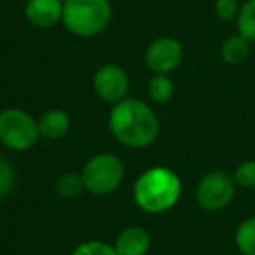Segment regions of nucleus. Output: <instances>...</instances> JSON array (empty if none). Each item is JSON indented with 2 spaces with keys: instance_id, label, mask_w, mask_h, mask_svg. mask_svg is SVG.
<instances>
[{
  "instance_id": "obj_20",
  "label": "nucleus",
  "mask_w": 255,
  "mask_h": 255,
  "mask_svg": "<svg viewBox=\"0 0 255 255\" xmlns=\"http://www.w3.org/2000/svg\"><path fill=\"white\" fill-rule=\"evenodd\" d=\"M240 2L238 0H215L213 11L215 16L222 21H236L238 12H240Z\"/></svg>"
},
{
  "instance_id": "obj_18",
  "label": "nucleus",
  "mask_w": 255,
  "mask_h": 255,
  "mask_svg": "<svg viewBox=\"0 0 255 255\" xmlns=\"http://www.w3.org/2000/svg\"><path fill=\"white\" fill-rule=\"evenodd\" d=\"M72 255H117L114 245L100 240H89L82 241L74 248Z\"/></svg>"
},
{
  "instance_id": "obj_4",
  "label": "nucleus",
  "mask_w": 255,
  "mask_h": 255,
  "mask_svg": "<svg viewBox=\"0 0 255 255\" xmlns=\"http://www.w3.org/2000/svg\"><path fill=\"white\" fill-rule=\"evenodd\" d=\"M39 121L18 107L0 110V143L16 152L28 150L39 142Z\"/></svg>"
},
{
  "instance_id": "obj_19",
  "label": "nucleus",
  "mask_w": 255,
  "mask_h": 255,
  "mask_svg": "<svg viewBox=\"0 0 255 255\" xmlns=\"http://www.w3.org/2000/svg\"><path fill=\"white\" fill-rule=\"evenodd\" d=\"M16 182V171L11 161L0 156V199L7 198L11 194Z\"/></svg>"
},
{
  "instance_id": "obj_12",
  "label": "nucleus",
  "mask_w": 255,
  "mask_h": 255,
  "mask_svg": "<svg viewBox=\"0 0 255 255\" xmlns=\"http://www.w3.org/2000/svg\"><path fill=\"white\" fill-rule=\"evenodd\" d=\"M252 54V42L245 39L243 35L236 33V35L227 37L220 46V58L224 63L227 65H241L250 58Z\"/></svg>"
},
{
  "instance_id": "obj_1",
  "label": "nucleus",
  "mask_w": 255,
  "mask_h": 255,
  "mask_svg": "<svg viewBox=\"0 0 255 255\" xmlns=\"http://www.w3.org/2000/svg\"><path fill=\"white\" fill-rule=\"evenodd\" d=\"M109 129L121 145L145 149L159 136V119L149 103L136 98H124L110 110Z\"/></svg>"
},
{
  "instance_id": "obj_6",
  "label": "nucleus",
  "mask_w": 255,
  "mask_h": 255,
  "mask_svg": "<svg viewBox=\"0 0 255 255\" xmlns=\"http://www.w3.org/2000/svg\"><path fill=\"white\" fill-rule=\"evenodd\" d=\"M236 184L224 170L208 171L196 185V201L206 212H220L234 198Z\"/></svg>"
},
{
  "instance_id": "obj_11",
  "label": "nucleus",
  "mask_w": 255,
  "mask_h": 255,
  "mask_svg": "<svg viewBox=\"0 0 255 255\" xmlns=\"http://www.w3.org/2000/svg\"><path fill=\"white\" fill-rule=\"evenodd\" d=\"M39 131L42 138L60 140L70 129V117L61 109H49L39 117Z\"/></svg>"
},
{
  "instance_id": "obj_14",
  "label": "nucleus",
  "mask_w": 255,
  "mask_h": 255,
  "mask_svg": "<svg viewBox=\"0 0 255 255\" xmlns=\"http://www.w3.org/2000/svg\"><path fill=\"white\" fill-rule=\"evenodd\" d=\"M234 243L241 255H255V215L240 222L234 233Z\"/></svg>"
},
{
  "instance_id": "obj_15",
  "label": "nucleus",
  "mask_w": 255,
  "mask_h": 255,
  "mask_svg": "<svg viewBox=\"0 0 255 255\" xmlns=\"http://www.w3.org/2000/svg\"><path fill=\"white\" fill-rule=\"evenodd\" d=\"M56 189V194L63 199H75L86 191L84 180H82L81 173H75V171H67V173L60 175V178L54 184Z\"/></svg>"
},
{
  "instance_id": "obj_5",
  "label": "nucleus",
  "mask_w": 255,
  "mask_h": 255,
  "mask_svg": "<svg viewBox=\"0 0 255 255\" xmlns=\"http://www.w3.org/2000/svg\"><path fill=\"white\" fill-rule=\"evenodd\" d=\"M86 191L96 196H105L119 189L124 180V163L110 152L89 157L81 171Z\"/></svg>"
},
{
  "instance_id": "obj_17",
  "label": "nucleus",
  "mask_w": 255,
  "mask_h": 255,
  "mask_svg": "<svg viewBox=\"0 0 255 255\" xmlns=\"http://www.w3.org/2000/svg\"><path fill=\"white\" fill-rule=\"evenodd\" d=\"M233 180L236 187L255 191V159H247L238 164L233 171Z\"/></svg>"
},
{
  "instance_id": "obj_10",
  "label": "nucleus",
  "mask_w": 255,
  "mask_h": 255,
  "mask_svg": "<svg viewBox=\"0 0 255 255\" xmlns=\"http://www.w3.org/2000/svg\"><path fill=\"white\" fill-rule=\"evenodd\" d=\"M152 238L149 231L140 226H129L117 234L114 241L117 255H145L150 248Z\"/></svg>"
},
{
  "instance_id": "obj_8",
  "label": "nucleus",
  "mask_w": 255,
  "mask_h": 255,
  "mask_svg": "<svg viewBox=\"0 0 255 255\" xmlns=\"http://www.w3.org/2000/svg\"><path fill=\"white\" fill-rule=\"evenodd\" d=\"M93 89L102 102L116 105L126 98L129 89V77L123 67L116 63H107L100 67L93 75Z\"/></svg>"
},
{
  "instance_id": "obj_3",
  "label": "nucleus",
  "mask_w": 255,
  "mask_h": 255,
  "mask_svg": "<svg viewBox=\"0 0 255 255\" xmlns=\"http://www.w3.org/2000/svg\"><path fill=\"white\" fill-rule=\"evenodd\" d=\"M112 19L109 0H65L63 26L75 37L89 39L100 35Z\"/></svg>"
},
{
  "instance_id": "obj_16",
  "label": "nucleus",
  "mask_w": 255,
  "mask_h": 255,
  "mask_svg": "<svg viewBox=\"0 0 255 255\" xmlns=\"http://www.w3.org/2000/svg\"><path fill=\"white\" fill-rule=\"evenodd\" d=\"M238 33L255 42V0H245L240 5V12L236 18Z\"/></svg>"
},
{
  "instance_id": "obj_2",
  "label": "nucleus",
  "mask_w": 255,
  "mask_h": 255,
  "mask_svg": "<svg viewBox=\"0 0 255 255\" xmlns=\"http://www.w3.org/2000/svg\"><path fill=\"white\" fill-rule=\"evenodd\" d=\"M182 196V180L171 168H147L133 184V201L142 212L159 215L171 210Z\"/></svg>"
},
{
  "instance_id": "obj_9",
  "label": "nucleus",
  "mask_w": 255,
  "mask_h": 255,
  "mask_svg": "<svg viewBox=\"0 0 255 255\" xmlns=\"http://www.w3.org/2000/svg\"><path fill=\"white\" fill-rule=\"evenodd\" d=\"M25 16L30 25L37 28H51L63 18L61 0H28L25 5Z\"/></svg>"
},
{
  "instance_id": "obj_13",
  "label": "nucleus",
  "mask_w": 255,
  "mask_h": 255,
  "mask_svg": "<svg viewBox=\"0 0 255 255\" xmlns=\"http://www.w3.org/2000/svg\"><path fill=\"white\" fill-rule=\"evenodd\" d=\"M175 84L170 79V75L154 74L147 82V95L154 103H168L173 98Z\"/></svg>"
},
{
  "instance_id": "obj_7",
  "label": "nucleus",
  "mask_w": 255,
  "mask_h": 255,
  "mask_svg": "<svg viewBox=\"0 0 255 255\" xmlns=\"http://www.w3.org/2000/svg\"><path fill=\"white\" fill-rule=\"evenodd\" d=\"M184 60V47L173 37H159L145 49V65L152 74L170 75L180 67Z\"/></svg>"
}]
</instances>
